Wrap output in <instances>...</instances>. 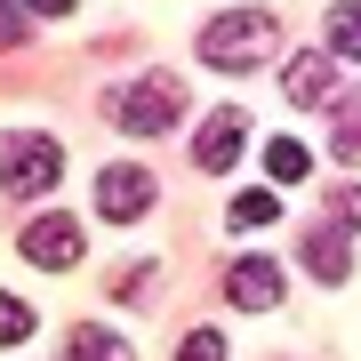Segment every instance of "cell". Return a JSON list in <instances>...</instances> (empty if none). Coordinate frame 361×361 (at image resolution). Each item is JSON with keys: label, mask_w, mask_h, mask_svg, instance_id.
<instances>
[{"label": "cell", "mask_w": 361, "mask_h": 361, "mask_svg": "<svg viewBox=\"0 0 361 361\" xmlns=\"http://www.w3.org/2000/svg\"><path fill=\"white\" fill-rule=\"evenodd\" d=\"M273 49H281V25H273L265 8H225V16H209V32H201V56L217 73H249V65H265Z\"/></svg>", "instance_id": "cell-1"}, {"label": "cell", "mask_w": 361, "mask_h": 361, "mask_svg": "<svg viewBox=\"0 0 361 361\" xmlns=\"http://www.w3.org/2000/svg\"><path fill=\"white\" fill-rule=\"evenodd\" d=\"M177 113H185V89H177L169 73H153V80H129V89H113V121H121L129 137H161Z\"/></svg>", "instance_id": "cell-2"}, {"label": "cell", "mask_w": 361, "mask_h": 361, "mask_svg": "<svg viewBox=\"0 0 361 361\" xmlns=\"http://www.w3.org/2000/svg\"><path fill=\"white\" fill-rule=\"evenodd\" d=\"M56 177H65L56 137H0V185L8 193H49Z\"/></svg>", "instance_id": "cell-3"}, {"label": "cell", "mask_w": 361, "mask_h": 361, "mask_svg": "<svg viewBox=\"0 0 361 361\" xmlns=\"http://www.w3.org/2000/svg\"><path fill=\"white\" fill-rule=\"evenodd\" d=\"M145 209H153V169H104L97 177V217H113V225H137Z\"/></svg>", "instance_id": "cell-4"}, {"label": "cell", "mask_w": 361, "mask_h": 361, "mask_svg": "<svg viewBox=\"0 0 361 361\" xmlns=\"http://www.w3.org/2000/svg\"><path fill=\"white\" fill-rule=\"evenodd\" d=\"M80 249H89V233H80V217H65V209L25 225V257H32V265H49V273H56V265H73Z\"/></svg>", "instance_id": "cell-5"}, {"label": "cell", "mask_w": 361, "mask_h": 361, "mask_svg": "<svg viewBox=\"0 0 361 361\" xmlns=\"http://www.w3.org/2000/svg\"><path fill=\"white\" fill-rule=\"evenodd\" d=\"M241 137H249V121L225 104V113H209V121H201V137H193V161L209 169V177H225V169L241 161Z\"/></svg>", "instance_id": "cell-6"}, {"label": "cell", "mask_w": 361, "mask_h": 361, "mask_svg": "<svg viewBox=\"0 0 361 361\" xmlns=\"http://www.w3.org/2000/svg\"><path fill=\"white\" fill-rule=\"evenodd\" d=\"M225 297H233L241 313H265V305H281V265H273V257H241V265L225 273Z\"/></svg>", "instance_id": "cell-7"}, {"label": "cell", "mask_w": 361, "mask_h": 361, "mask_svg": "<svg viewBox=\"0 0 361 361\" xmlns=\"http://www.w3.org/2000/svg\"><path fill=\"white\" fill-rule=\"evenodd\" d=\"M305 265L322 273V281H345V273H353V233L345 225H313L305 233Z\"/></svg>", "instance_id": "cell-8"}, {"label": "cell", "mask_w": 361, "mask_h": 361, "mask_svg": "<svg viewBox=\"0 0 361 361\" xmlns=\"http://www.w3.org/2000/svg\"><path fill=\"white\" fill-rule=\"evenodd\" d=\"M289 104H305V113H322L329 104V56H289Z\"/></svg>", "instance_id": "cell-9"}, {"label": "cell", "mask_w": 361, "mask_h": 361, "mask_svg": "<svg viewBox=\"0 0 361 361\" xmlns=\"http://www.w3.org/2000/svg\"><path fill=\"white\" fill-rule=\"evenodd\" d=\"M305 169H313V153H305L297 137H273V145H265V177H273V185H305Z\"/></svg>", "instance_id": "cell-10"}, {"label": "cell", "mask_w": 361, "mask_h": 361, "mask_svg": "<svg viewBox=\"0 0 361 361\" xmlns=\"http://www.w3.org/2000/svg\"><path fill=\"white\" fill-rule=\"evenodd\" d=\"M273 217H281V201H273V193H233V209H225L233 233H257V225H273Z\"/></svg>", "instance_id": "cell-11"}, {"label": "cell", "mask_w": 361, "mask_h": 361, "mask_svg": "<svg viewBox=\"0 0 361 361\" xmlns=\"http://www.w3.org/2000/svg\"><path fill=\"white\" fill-rule=\"evenodd\" d=\"M73 361H129V345H121L113 329H89V322H80L73 329Z\"/></svg>", "instance_id": "cell-12"}, {"label": "cell", "mask_w": 361, "mask_h": 361, "mask_svg": "<svg viewBox=\"0 0 361 361\" xmlns=\"http://www.w3.org/2000/svg\"><path fill=\"white\" fill-rule=\"evenodd\" d=\"M329 153L345 161V169H361V97H353V104H337V145H329Z\"/></svg>", "instance_id": "cell-13"}, {"label": "cell", "mask_w": 361, "mask_h": 361, "mask_svg": "<svg viewBox=\"0 0 361 361\" xmlns=\"http://www.w3.org/2000/svg\"><path fill=\"white\" fill-rule=\"evenodd\" d=\"M329 49H337V56H353V65H361V0H345V8L329 16Z\"/></svg>", "instance_id": "cell-14"}, {"label": "cell", "mask_w": 361, "mask_h": 361, "mask_svg": "<svg viewBox=\"0 0 361 361\" xmlns=\"http://www.w3.org/2000/svg\"><path fill=\"white\" fill-rule=\"evenodd\" d=\"M25 337H32V305L0 289V345H25Z\"/></svg>", "instance_id": "cell-15"}, {"label": "cell", "mask_w": 361, "mask_h": 361, "mask_svg": "<svg viewBox=\"0 0 361 361\" xmlns=\"http://www.w3.org/2000/svg\"><path fill=\"white\" fill-rule=\"evenodd\" d=\"M177 361H225V337L217 329H193V337H185V353Z\"/></svg>", "instance_id": "cell-16"}, {"label": "cell", "mask_w": 361, "mask_h": 361, "mask_svg": "<svg viewBox=\"0 0 361 361\" xmlns=\"http://www.w3.org/2000/svg\"><path fill=\"white\" fill-rule=\"evenodd\" d=\"M329 225H345V233L361 225V185H353V193H337V209H329Z\"/></svg>", "instance_id": "cell-17"}, {"label": "cell", "mask_w": 361, "mask_h": 361, "mask_svg": "<svg viewBox=\"0 0 361 361\" xmlns=\"http://www.w3.org/2000/svg\"><path fill=\"white\" fill-rule=\"evenodd\" d=\"M8 40H25V8H16V0H0V49H8Z\"/></svg>", "instance_id": "cell-18"}, {"label": "cell", "mask_w": 361, "mask_h": 361, "mask_svg": "<svg viewBox=\"0 0 361 361\" xmlns=\"http://www.w3.org/2000/svg\"><path fill=\"white\" fill-rule=\"evenodd\" d=\"M25 16H73V0H25Z\"/></svg>", "instance_id": "cell-19"}]
</instances>
